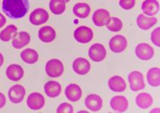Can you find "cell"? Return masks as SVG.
Here are the masks:
<instances>
[{
	"label": "cell",
	"instance_id": "cell-1",
	"mask_svg": "<svg viewBox=\"0 0 160 113\" xmlns=\"http://www.w3.org/2000/svg\"><path fill=\"white\" fill-rule=\"evenodd\" d=\"M3 11L10 19H20L25 17L30 9L28 0H3Z\"/></svg>",
	"mask_w": 160,
	"mask_h": 113
},
{
	"label": "cell",
	"instance_id": "cell-2",
	"mask_svg": "<svg viewBox=\"0 0 160 113\" xmlns=\"http://www.w3.org/2000/svg\"><path fill=\"white\" fill-rule=\"evenodd\" d=\"M64 71L63 64L61 61L53 58L51 59L46 64V72L47 75L51 78L60 77Z\"/></svg>",
	"mask_w": 160,
	"mask_h": 113
},
{
	"label": "cell",
	"instance_id": "cell-3",
	"mask_svg": "<svg viewBox=\"0 0 160 113\" xmlns=\"http://www.w3.org/2000/svg\"><path fill=\"white\" fill-rule=\"evenodd\" d=\"M128 81L130 84V88L132 91L141 90L145 88L144 78L141 72H131L128 75Z\"/></svg>",
	"mask_w": 160,
	"mask_h": 113
},
{
	"label": "cell",
	"instance_id": "cell-4",
	"mask_svg": "<svg viewBox=\"0 0 160 113\" xmlns=\"http://www.w3.org/2000/svg\"><path fill=\"white\" fill-rule=\"evenodd\" d=\"M73 37L79 43H88L94 37L93 30L87 26H80L74 30Z\"/></svg>",
	"mask_w": 160,
	"mask_h": 113
},
{
	"label": "cell",
	"instance_id": "cell-5",
	"mask_svg": "<svg viewBox=\"0 0 160 113\" xmlns=\"http://www.w3.org/2000/svg\"><path fill=\"white\" fill-rule=\"evenodd\" d=\"M88 56L94 62H101L106 57V49L102 44L95 43L89 47Z\"/></svg>",
	"mask_w": 160,
	"mask_h": 113
},
{
	"label": "cell",
	"instance_id": "cell-6",
	"mask_svg": "<svg viewBox=\"0 0 160 113\" xmlns=\"http://www.w3.org/2000/svg\"><path fill=\"white\" fill-rule=\"evenodd\" d=\"M49 19V14L44 8H36L30 14V22L34 25H41L45 24Z\"/></svg>",
	"mask_w": 160,
	"mask_h": 113
},
{
	"label": "cell",
	"instance_id": "cell-7",
	"mask_svg": "<svg viewBox=\"0 0 160 113\" xmlns=\"http://www.w3.org/2000/svg\"><path fill=\"white\" fill-rule=\"evenodd\" d=\"M109 47L113 53H122L127 47V38L122 35H116L111 39L109 42Z\"/></svg>",
	"mask_w": 160,
	"mask_h": 113
},
{
	"label": "cell",
	"instance_id": "cell-8",
	"mask_svg": "<svg viewBox=\"0 0 160 113\" xmlns=\"http://www.w3.org/2000/svg\"><path fill=\"white\" fill-rule=\"evenodd\" d=\"M135 53L139 59L143 61L150 60L154 55V50L150 45L147 43H140L136 47Z\"/></svg>",
	"mask_w": 160,
	"mask_h": 113
},
{
	"label": "cell",
	"instance_id": "cell-9",
	"mask_svg": "<svg viewBox=\"0 0 160 113\" xmlns=\"http://www.w3.org/2000/svg\"><path fill=\"white\" fill-rule=\"evenodd\" d=\"M92 20L96 26L101 27L109 24L111 20V15L106 9L99 8L94 11L92 17Z\"/></svg>",
	"mask_w": 160,
	"mask_h": 113
},
{
	"label": "cell",
	"instance_id": "cell-10",
	"mask_svg": "<svg viewBox=\"0 0 160 113\" xmlns=\"http://www.w3.org/2000/svg\"><path fill=\"white\" fill-rule=\"evenodd\" d=\"M26 103H27L28 107L31 110H40L44 106L45 98L41 93L34 92L28 96Z\"/></svg>",
	"mask_w": 160,
	"mask_h": 113
},
{
	"label": "cell",
	"instance_id": "cell-11",
	"mask_svg": "<svg viewBox=\"0 0 160 113\" xmlns=\"http://www.w3.org/2000/svg\"><path fill=\"white\" fill-rule=\"evenodd\" d=\"M25 95V89L20 85L12 86L8 90V98L14 104H19L22 101Z\"/></svg>",
	"mask_w": 160,
	"mask_h": 113
},
{
	"label": "cell",
	"instance_id": "cell-12",
	"mask_svg": "<svg viewBox=\"0 0 160 113\" xmlns=\"http://www.w3.org/2000/svg\"><path fill=\"white\" fill-rule=\"evenodd\" d=\"M72 69L77 74L85 75L90 70V64L85 58H78L72 63Z\"/></svg>",
	"mask_w": 160,
	"mask_h": 113
},
{
	"label": "cell",
	"instance_id": "cell-13",
	"mask_svg": "<svg viewBox=\"0 0 160 113\" xmlns=\"http://www.w3.org/2000/svg\"><path fill=\"white\" fill-rule=\"evenodd\" d=\"M30 41H31L30 34L26 31H20L19 33H15L14 35L12 45L14 48L20 49L29 44Z\"/></svg>",
	"mask_w": 160,
	"mask_h": 113
},
{
	"label": "cell",
	"instance_id": "cell-14",
	"mask_svg": "<svg viewBox=\"0 0 160 113\" xmlns=\"http://www.w3.org/2000/svg\"><path fill=\"white\" fill-rule=\"evenodd\" d=\"M103 100L96 94H90L85 98V105L92 111H99L102 108Z\"/></svg>",
	"mask_w": 160,
	"mask_h": 113
},
{
	"label": "cell",
	"instance_id": "cell-15",
	"mask_svg": "<svg viewBox=\"0 0 160 113\" xmlns=\"http://www.w3.org/2000/svg\"><path fill=\"white\" fill-rule=\"evenodd\" d=\"M142 10L148 16H153L159 11V3L158 0H144L142 3Z\"/></svg>",
	"mask_w": 160,
	"mask_h": 113
},
{
	"label": "cell",
	"instance_id": "cell-16",
	"mask_svg": "<svg viewBox=\"0 0 160 113\" xmlns=\"http://www.w3.org/2000/svg\"><path fill=\"white\" fill-rule=\"evenodd\" d=\"M6 75L8 80L12 81H19L24 76V70L19 64H11L6 69Z\"/></svg>",
	"mask_w": 160,
	"mask_h": 113
},
{
	"label": "cell",
	"instance_id": "cell-17",
	"mask_svg": "<svg viewBox=\"0 0 160 113\" xmlns=\"http://www.w3.org/2000/svg\"><path fill=\"white\" fill-rule=\"evenodd\" d=\"M65 95L70 101H78L82 97V90L76 84H70L67 86Z\"/></svg>",
	"mask_w": 160,
	"mask_h": 113
},
{
	"label": "cell",
	"instance_id": "cell-18",
	"mask_svg": "<svg viewBox=\"0 0 160 113\" xmlns=\"http://www.w3.org/2000/svg\"><path fill=\"white\" fill-rule=\"evenodd\" d=\"M108 85L114 92H123L127 88V84L123 78L118 75L111 77L108 81Z\"/></svg>",
	"mask_w": 160,
	"mask_h": 113
},
{
	"label": "cell",
	"instance_id": "cell-19",
	"mask_svg": "<svg viewBox=\"0 0 160 113\" xmlns=\"http://www.w3.org/2000/svg\"><path fill=\"white\" fill-rule=\"evenodd\" d=\"M38 37L42 42L45 43H50L53 42L56 38V31L51 26H43L38 31Z\"/></svg>",
	"mask_w": 160,
	"mask_h": 113
},
{
	"label": "cell",
	"instance_id": "cell-20",
	"mask_svg": "<svg viewBox=\"0 0 160 113\" xmlns=\"http://www.w3.org/2000/svg\"><path fill=\"white\" fill-rule=\"evenodd\" d=\"M111 106L114 110L124 112L128 108V100L125 96L116 95L111 100Z\"/></svg>",
	"mask_w": 160,
	"mask_h": 113
},
{
	"label": "cell",
	"instance_id": "cell-21",
	"mask_svg": "<svg viewBox=\"0 0 160 113\" xmlns=\"http://www.w3.org/2000/svg\"><path fill=\"white\" fill-rule=\"evenodd\" d=\"M44 91L47 95V96L55 98L59 96V95L61 94L62 86L57 81H48L47 83L45 84Z\"/></svg>",
	"mask_w": 160,
	"mask_h": 113
},
{
	"label": "cell",
	"instance_id": "cell-22",
	"mask_svg": "<svg viewBox=\"0 0 160 113\" xmlns=\"http://www.w3.org/2000/svg\"><path fill=\"white\" fill-rule=\"evenodd\" d=\"M157 20L158 19L155 17H148L146 16L145 14H142L138 15V19H137V24L140 29L147 30L152 27L157 23Z\"/></svg>",
	"mask_w": 160,
	"mask_h": 113
},
{
	"label": "cell",
	"instance_id": "cell-23",
	"mask_svg": "<svg viewBox=\"0 0 160 113\" xmlns=\"http://www.w3.org/2000/svg\"><path fill=\"white\" fill-rule=\"evenodd\" d=\"M90 7L85 3H76L73 7V14L78 18L85 19L90 14Z\"/></svg>",
	"mask_w": 160,
	"mask_h": 113
},
{
	"label": "cell",
	"instance_id": "cell-24",
	"mask_svg": "<svg viewBox=\"0 0 160 113\" xmlns=\"http://www.w3.org/2000/svg\"><path fill=\"white\" fill-rule=\"evenodd\" d=\"M136 103L138 107L141 109H147L151 106L152 104V97L148 93L138 94L136 97Z\"/></svg>",
	"mask_w": 160,
	"mask_h": 113
},
{
	"label": "cell",
	"instance_id": "cell-25",
	"mask_svg": "<svg viewBox=\"0 0 160 113\" xmlns=\"http://www.w3.org/2000/svg\"><path fill=\"white\" fill-rule=\"evenodd\" d=\"M148 82L152 87H158L160 85V69L158 68H152L148 72Z\"/></svg>",
	"mask_w": 160,
	"mask_h": 113
},
{
	"label": "cell",
	"instance_id": "cell-26",
	"mask_svg": "<svg viewBox=\"0 0 160 113\" xmlns=\"http://www.w3.org/2000/svg\"><path fill=\"white\" fill-rule=\"evenodd\" d=\"M20 57L22 58V60L29 64H36L38 61L39 55L36 50L31 49V48H27L23 51Z\"/></svg>",
	"mask_w": 160,
	"mask_h": 113
},
{
	"label": "cell",
	"instance_id": "cell-27",
	"mask_svg": "<svg viewBox=\"0 0 160 113\" xmlns=\"http://www.w3.org/2000/svg\"><path fill=\"white\" fill-rule=\"evenodd\" d=\"M51 11L54 14H62L66 9V2L64 0H51L49 3Z\"/></svg>",
	"mask_w": 160,
	"mask_h": 113
},
{
	"label": "cell",
	"instance_id": "cell-28",
	"mask_svg": "<svg viewBox=\"0 0 160 113\" xmlns=\"http://www.w3.org/2000/svg\"><path fill=\"white\" fill-rule=\"evenodd\" d=\"M18 28L14 25H9L1 31L0 33V40L3 42H8L10 39L13 38L14 35L17 32Z\"/></svg>",
	"mask_w": 160,
	"mask_h": 113
},
{
	"label": "cell",
	"instance_id": "cell-29",
	"mask_svg": "<svg viewBox=\"0 0 160 113\" xmlns=\"http://www.w3.org/2000/svg\"><path fill=\"white\" fill-rule=\"evenodd\" d=\"M106 27L109 30L112 32H118L122 29V22L121 19L117 17H112L111 18V20L108 25H106Z\"/></svg>",
	"mask_w": 160,
	"mask_h": 113
},
{
	"label": "cell",
	"instance_id": "cell-30",
	"mask_svg": "<svg viewBox=\"0 0 160 113\" xmlns=\"http://www.w3.org/2000/svg\"><path fill=\"white\" fill-rule=\"evenodd\" d=\"M160 28L158 27L156 28L151 34V40L152 42L156 46V47H160Z\"/></svg>",
	"mask_w": 160,
	"mask_h": 113
},
{
	"label": "cell",
	"instance_id": "cell-31",
	"mask_svg": "<svg viewBox=\"0 0 160 113\" xmlns=\"http://www.w3.org/2000/svg\"><path fill=\"white\" fill-rule=\"evenodd\" d=\"M119 4L123 9L130 10L135 6L136 0H120Z\"/></svg>",
	"mask_w": 160,
	"mask_h": 113
},
{
	"label": "cell",
	"instance_id": "cell-32",
	"mask_svg": "<svg viewBox=\"0 0 160 113\" xmlns=\"http://www.w3.org/2000/svg\"><path fill=\"white\" fill-rule=\"evenodd\" d=\"M57 111L58 113H72L73 112V108L68 103H62L58 106Z\"/></svg>",
	"mask_w": 160,
	"mask_h": 113
},
{
	"label": "cell",
	"instance_id": "cell-33",
	"mask_svg": "<svg viewBox=\"0 0 160 113\" xmlns=\"http://www.w3.org/2000/svg\"><path fill=\"white\" fill-rule=\"evenodd\" d=\"M6 104V97L5 95L0 92V109L3 108Z\"/></svg>",
	"mask_w": 160,
	"mask_h": 113
},
{
	"label": "cell",
	"instance_id": "cell-34",
	"mask_svg": "<svg viewBox=\"0 0 160 113\" xmlns=\"http://www.w3.org/2000/svg\"><path fill=\"white\" fill-rule=\"evenodd\" d=\"M6 23V18L4 17L3 14H1L0 13V28L3 27V25H5Z\"/></svg>",
	"mask_w": 160,
	"mask_h": 113
},
{
	"label": "cell",
	"instance_id": "cell-35",
	"mask_svg": "<svg viewBox=\"0 0 160 113\" xmlns=\"http://www.w3.org/2000/svg\"><path fill=\"white\" fill-rule=\"evenodd\" d=\"M3 64V56L2 53H0V67L2 66Z\"/></svg>",
	"mask_w": 160,
	"mask_h": 113
},
{
	"label": "cell",
	"instance_id": "cell-36",
	"mask_svg": "<svg viewBox=\"0 0 160 113\" xmlns=\"http://www.w3.org/2000/svg\"><path fill=\"white\" fill-rule=\"evenodd\" d=\"M64 1H65V2H66V3H68V2H69V1H70V0H64Z\"/></svg>",
	"mask_w": 160,
	"mask_h": 113
}]
</instances>
